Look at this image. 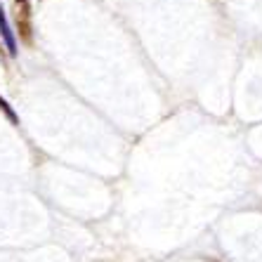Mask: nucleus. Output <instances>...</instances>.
Instances as JSON below:
<instances>
[{
    "label": "nucleus",
    "instance_id": "nucleus-1",
    "mask_svg": "<svg viewBox=\"0 0 262 262\" xmlns=\"http://www.w3.org/2000/svg\"><path fill=\"white\" fill-rule=\"evenodd\" d=\"M31 3L29 0H14V21H17V33L26 45L33 43V21H31Z\"/></svg>",
    "mask_w": 262,
    "mask_h": 262
},
{
    "label": "nucleus",
    "instance_id": "nucleus-2",
    "mask_svg": "<svg viewBox=\"0 0 262 262\" xmlns=\"http://www.w3.org/2000/svg\"><path fill=\"white\" fill-rule=\"evenodd\" d=\"M0 36H3V43H5V50L10 57H17V40H14V33L7 24V17H5V10L0 5Z\"/></svg>",
    "mask_w": 262,
    "mask_h": 262
},
{
    "label": "nucleus",
    "instance_id": "nucleus-3",
    "mask_svg": "<svg viewBox=\"0 0 262 262\" xmlns=\"http://www.w3.org/2000/svg\"><path fill=\"white\" fill-rule=\"evenodd\" d=\"M0 111H3V114H5V116L10 118V123H14V125H19V116H17V114H14V109H12V106H10V104H7L3 97H0Z\"/></svg>",
    "mask_w": 262,
    "mask_h": 262
},
{
    "label": "nucleus",
    "instance_id": "nucleus-4",
    "mask_svg": "<svg viewBox=\"0 0 262 262\" xmlns=\"http://www.w3.org/2000/svg\"><path fill=\"white\" fill-rule=\"evenodd\" d=\"M0 50H3V48H0Z\"/></svg>",
    "mask_w": 262,
    "mask_h": 262
}]
</instances>
